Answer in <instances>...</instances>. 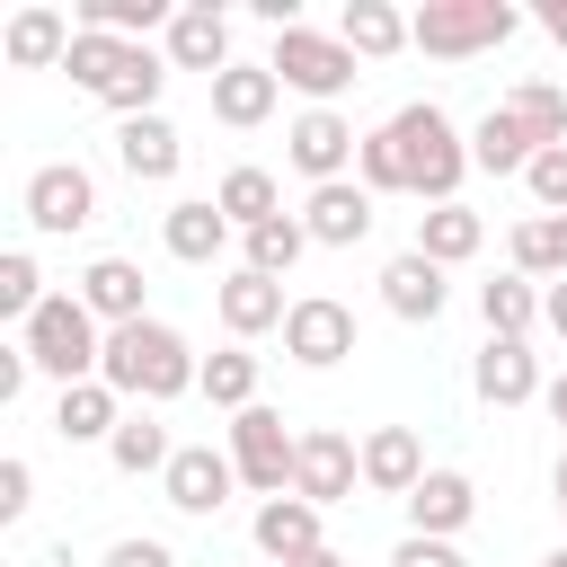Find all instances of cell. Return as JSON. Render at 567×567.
Here are the masks:
<instances>
[{"label":"cell","instance_id":"e575fe53","mask_svg":"<svg viewBox=\"0 0 567 567\" xmlns=\"http://www.w3.org/2000/svg\"><path fill=\"white\" fill-rule=\"evenodd\" d=\"M213 204L230 213V230H257V221H275V213H284V204H275V177H266V168H230Z\"/></svg>","mask_w":567,"mask_h":567},{"label":"cell","instance_id":"277c9868","mask_svg":"<svg viewBox=\"0 0 567 567\" xmlns=\"http://www.w3.org/2000/svg\"><path fill=\"white\" fill-rule=\"evenodd\" d=\"M514 35V9L505 0H425L408 18V44L434 53V62H470V53H496Z\"/></svg>","mask_w":567,"mask_h":567},{"label":"cell","instance_id":"7402d4cb","mask_svg":"<svg viewBox=\"0 0 567 567\" xmlns=\"http://www.w3.org/2000/svg\"><path fill=\"white\" fill-rule=\"evenodd\" d=\"M257 549H266L275 567H292L301 549H319V505H310V496H266V505H257Z\"/></svg>","mask_w":567,"mask_h":567},{"label":"cell","instance_id":"ab89813d","mask_svg":"<svg viewBox=\"0 0 567 567\" xmlns=\"http://www.w3.org/2000/svg\"><path fill=\"white\" fill-rule=\"evenodd\" d=\"M27 505H35V470H27L18 452H9V461H0V523H18Z\"/></svg>","mask_w":567,"mask_h":567},{"label":"cell","instance_id":"f6af8a7d","mask_svg":"<svg viewBox=\"0 0 567 567\" xmlns=\"http://www.w3.org/2000/svg\"><path fill=\"white\" fill-rule=\"evenodd\" d=\"M540 319H549V328L567 337V284H549V301H540Z\"/></svg>","mask_w":567,"mask_h":567},{"label":"cell","instance_id":"60d3db41","mask_svg":"<svg viewBox=\"0 0 567 567\" xmlns=\"http://www.w3.org/2000/svg\"><path fill=\"white\" fill-rule=\"evenodd\" d=\"M390 567H470V558H461L452 540H425V532H408V540L390 549Z\"/></svg>","mask_w":567,"mask_h":567},{"label":"cell","instance_id":"7dc6e473","mask_svg":"<svg viewBox=\"0 0 567 567\" xmlns=\"http://www.w3.org/2000/svg\"><path fill=\"white\" fill-rule=\"evenodd\" d=\"M549 416H558V425H567V372H558V381H549Z\"/></svg>","mask_w":567,"mask_h":567},{"label":"cell","instance_id":"c3c4849f","mask_svg":"<svg viewBox=\"0 0 567 567\" xmlns=\"http://www.w3.org/2000/svg\"><path fill=\"white\" fill-rule=\"evenodd\" d=\"M558 514H567V452H558Z\"/></svg>","mask_w":567,"mask_h":567},{"label":"cell","instance_id":"2e32d148","mask_svg":"<svg viewBox=\"0 0 567 567\" xmlns=\"http://www.w3.org/2000/svg\"><path fill=\"white\" fill-rule=\"evenodd\" d=\"M381 301H390L399 319H416V328H425V319H443V301H452V292H443V266L408 248V257H390V266H381Z\"/></svg>","mask_w":567,"mask_h":567},{"label":"cell","instance_id":"d6986e66","mask_svg":"<svg viewBox=\"0 0 567 567\" xmlns=\"http://www.w3.org/2000/svg\"><path fill=\"white\" fill-rule=\"evenodd\" d=\"M416 478H425V452H416V434L408 425H381V434H363V487H381V496H416Z\"/></svg>","mask_w":567,"mask_h":567},{"label":"cell","instance_id":"f35d334b","mask_svg":"<svg viewBox=\"0 0 567 567\" xmlns=\"http://www.w3.org/2000/svg\"><path fill=\"white\" fill-rule=\"evenodd\" d=\"M523 186H532V204H540V213H567V142H558V151H540V159L523 168Z\"/></svg>","mask_w":567,"mask_h":567},{"label":"cell","instance_id":"bcb514c9","mask_svg":"<svg viewBox=\"0 0 567 567\" xmlns=\"http://www.w3.org/2000/svg\"><path fill=\"white\" fill-rule=\"evenodd\" d=\"M292 567H346V558H337V549H328V540H319V549H301V558H292Z\"/></svg>","mask_w":567,"mask_h":567},{"label":"cell","instance_id":"8fae6325","mask_svg":"<svg viewBox=\"0 0 567 567\" xmlns=\"http://www.w3.org/2000/svg\"><path fill=\"white\" fill-rule=\"evenodd\" d=\"M159 487H168V505H177V514H221V505H230V487H239V470H230V452L186 443V452L159 470Z\"/></svg>","mask_w":567,"mask_h":567},{"label":"cell","instance_id":"4dcf8cb0","mask_svg":"<svg viewBox=\"0 0 567 567\" xmlns=\"http://www.w3.org/2000/svg\"><path fill=\"white\" fill-rule=\"evenodd\" d=\"M106 452H115V470H124V478H151V470H168V461H177V443H168V425H159L151 408H133V416L115 425V443H106Z\"/></svg>","mask_w":567,"mask_h":567},{"label":"cell","instance_id":"4fadbf2b","mask_svg":"<svg viewBox=\"0 0 567 567\" xmlns=\"http://www.w3.org/2000/svg\"><path fill=\"white\" fill-rule=\"evenodd\" d=\"M301 230H310L319 248H354V239L372 230V186H354V177H337V186H310V204H301Z\"/></svg>","mask_w":567,"mask_h":567},{"label":"cell","instance_id":"9c48e42d","mask_svg":"<svg viewBox=\"0 0 567 567\" xmlns=\"http://www.w3.org/2000/svg\"><path fill=\"white\" fill-rule=\"evenodd\" d=\"M284 151H292V168L310 177V186H337L346 168H354V151H363V133L337 115V106H310L292 133H284Z\"/></svg>","mask_w":567,"mask_h":567},{"label":"cell","instance_id":"30bf717a","mask_svg":"<svg viewBox=\"0 0 567 567\" xmlns=\"http://www.w3.org/2000/svg\"><path fill=\"white\" fill-rule=\"evenodd\" d=\"M284 354H292V363H310V372L346 363V354H354V310H346V301H328V292L292 301V319H284Z\"/></svg>","mask_w":567,"mask_h":567},{"label":"cell","instance_id":"836d02e7","mask_svg":"<svg viewBox=\"0 0 567 567\" xmlns=\"http://www.w3.org/2000/svg\"><path fill=\"white\" fill-rule=\"evenodd\" d=\"M301 248H310V230H301L292 213H275V221L248 230V275H275V284H284V275L301 266Z\"/></svg>","mask_w":567,"mask_h":567},{"label":"cell","instance_id":"8992f818","mask_svg":"<svg viewBox=\"0 0 567 567\" xmlns=\"http://www.w3.org/2000/svg\"><path fill=\"white\" fill-rule=\"evenodd\" d=\"M266 71L284 80V89H301V97H337V89H354V53L337 44V35H319V27H284L275 35V53H266Z\"/></svg>","mask_w":567,"mask_h":567},{"label":"cell","instance_id":"cb8c5ba5","mask_svg":"<svg viewBox=\"0 0 567 567\" xmlns=\"http://www.w3.org/2000/svg\"><path fill=\"white\" fill-rule=\"evenodd\" d=\"M275 89H284V80H275L266 62H230V71L213 80V115L248 133V124H266V115H275Z\"/></svg>","mask_w":567,"mask_h":567},{"label":"cell","instance_id":"ac0fdd59","mask_svg":"<svg viewBox=\"0 0 567 567\" xmlns=\"http://www.w3.org/2000/svg\"><path fill=\"white\" fill-rule=\"evenodd\" d=\"M478 399H487V408H523V399H540V363H532L523 337H487V354H478Z\"/></svg>","mask_w":567,"mask_h":567},{"label":"cell","instance_id":"44dd1931","mask_svg":"<svg viewBox=\"0 0 567 567\" xmlns=\"http://www.w3.org/2000/svg\"><path fill=\"white\" fill-rule=\"evenodd\" d=\"M115 425H124V399L106 381H71L62 408H53V434L62 443H115Z\"/></svg>","mask_w":567,"mask_h":567},{"label":"cell","instance_id":"ba28073f","mask_svg":"<svg viewBox=\"0 0 567 567\" xmlns=\"http://www.w3.org/2000/svg\"><path fill=\"white\" fill-rule=\"evenodd\" d=\"M354 478H363V452H354L337 425H310L301 452H292V496H310V505H346Z\"/></svg>","mask_w":567,"mask_h":567},{"label":"cell","instance_id":"b9f144b4","mask_svg":"<svg viewBox=\"0 0 567 567\" xmlns=\"http://www.w3.org/2000/svg\"><path fill=\"white\" fill-rule=\"evenodd\" d=\"M106 567H177V549H168V540H115Z\"/></svg>","mask_w":567,"mask_h":567},{"label":"cell","instance_id":"ffe728a7","mask_svg":"<svg viewBox=\"0 0 567 567\" xmlns=\"http://www.w3.org/2000/svg\"><path fill=\"white\" fill-rule=\"evenodd\" d=\"M71 35H80V27H71L62 9H18L0 44H9L18 71H53V62H71Z\"/></svg>","mask_w":567,"mask_h":567},{"label":"cell","instance_id":"52a82bcc","mask_svg":"<svg viewBox=\"0 0 567 567\" xmlns=\"http://www.w3.org/2000/svg\"><path fill=\"white\" fill-rule=\"evenodd\" d=\"M27 221L53 230V239H62V230H89V221H97V186H89V168H80V159H44V168L27 177Z\"/></svg>","mask_w":567,"mask_h":567},{"label":"cell","instance_id":"8d00e7d4","mask_svg":"<svg viewBox=\"0 0 567 567\" xmlns=\"http://www.w3.org/2000/svg\"><path fill=\"white\" fill-rule=\"evenodd\" d=\"M44 301H53V292H44L35 257H27V248H9V257H0V319H18V328H27Z\"/></svg>","mask_w":567,"mask_h":567},{"label":"cell","instance_id":"f1b7e54d","mask_svg":"<svg viewBox=\"0 0 567 567\" xmlns=\"http://www.w3.org/2000/svg\"><path fill=\"white\" fill-rule=\"evenodd\" d=\"M532 159H540V142H532L505 106H487V115H478V133H470V168L505 177V168H532Z\"/></svg>","mask_w":567,"mask_h":567},{"label":"cell","instance_id":"7c38bea8","mask_svg":"<svg viewBox=\"0 0 567 567\" xmlns=\"http://www.w3.org/2000/svg\"><path fill=\"white\" fill-rule=\"evenodd\" d=\"M168 71H204V80L230 71V18H221L213 0H186V9L168 18Z\"/></svg>","mask_w":567,"mask_h":567},{"label":"cell","instance_id":"f546056e","mask_svg":"<svg viewBox=\"0 0 567 567\" xmlns=\"http://www.w3.org/2000/svg\"><path fill=\"white\" fill-rule=\"evenodd\" d=\"M540 301H549V292H532V275H496V284H478V319H487V337H532Z\"/></svg>","mask_w":567,"mask_h":567},{"label":"cell","instance_id":"7a4b0ae2","mask_svg":"<svg viewBox=\"0 0 567 567\" xmlns=\"http://www.w3.org/2000/svg\"><path fill=\"white\" fill-rule=\"evenodd\" d=\"M97 381H106L115 399L159 408V399H177V390H204V363H195V346H186L177 328L133 319V328H106V363H97Z\"/></svg>","mask_w":567,"mask_h":567},{"label":"cell","instance_id":"5b68a950","mask_svg":"<svg viewBox=\"0 0 567 567\" xmlns=\"http://www.w3.org/2000/svg\"><path fill=\"white\" fill-rule=\"evenodd\" d=\"M292 452H301V434H284L275 408H239L230 416V470H239V487L292 496Z\"/></svg>","mask_w":567,"mask_h":567},{"label":"cell","instance_id":"6da1fadb","mask_svg":"<svg viewBox=\"0 0 567 567\" xmlns=\"http://www.w3.org/2000/svg\"><path fill=\"white\" fill-rule=\"evenodd\" d=\"M354 168H363L372 195H425V204H452V186H461V168H470V142L452 133V115H443L434 97H416V106H399L381 133H363Z\"/></svg>","mask_w":567,"mask_h":567},{"label":"cell","instance_id":"e0dca14e","mask_svg":"<svg viewBox=\"0 0 567 567\" xmlns=\"http://www.w3.org/2000/svg\"><path fill=\"white\" fill-rule=\"evenodd\" d=\"M284 319H292V301H284L275 275H248V266H239V275L221 284V328H230V337H266V328H284Z\"/></svg>","mask_w":567,"mask_h":567},{"label":"cell","instance_id":"1f68e13d","mask_svg":"<svg viewBox=\"0 0 567 567\" xmlns=\"http://www.w3.org/2000/svg\"><path fill=\"white\" fill-rule=\"evenodd\" d=\"M514 275H558V284H567V213L514 221Z\"/></svg>","mask_w":567,"mask_h":567},{"label":"cell","instance_id":"74e56055","mask_svg":"<svg viewBox=\"0 0 567 567\" xmlns=\"http://www.w3.org/2000/svg\"><path fill=\"white\" fill-rule=\"evenodd\" d=\"M115 62H124V44H115V35H89V27H80V35H71V62H62V71H71V80H80L89 97H106Z\"/></svg>","mask_w":567,"mask_h":567},{"label":"cell","instance_id":"d4e9b609","mask_svg":"<svg viewBox=\"0 0 567 567\" xmlns=\"http://www.w3.org/2000/svg\"><path fill=\"white\" fill-rule=\"evenodd\" d=\"M159 239H168V257H177V266H213V257H221V239H230V213H221V204H168Z\"/></svg>","mask_w":567,"mask_h":567},{"label":"cell","instance_id":"603a6c76","mask_svg":"<svg viewBox=\"0 0 567 567\" xmlns=\"http://www.w3.org/2000/svg\"><path fill=\"white\" fill-rule=\"evenodd\" d=\"M337 44H346L354 62H390V53L408 44V18H399L390 0H346V18H337Z\"/></svg>","mask_w":567,"mask_h":567},{"label":"cell","instance_id":"d6a6232c","mask_svg":"<svg viewBox=\"0 0 567 567\" xmlns=\"http://www.w3.org/2000/svg\"><path fill=\"white\" fill-rule=\"evenodd\" d=\"M505 115H514L540 151H558V142H567V89H549V80H523V89L505 97Z\"/></svg>","mask_w":567,"mask_h":567},{"label":"cell","instance_id":"83f0119b","mask_svg":"<svg viewBox=\"0 0 567 567\" xmlns=\"http://www.w3.org/2000/svg\"><path fill=\"white\" fill-rule=\"evenodd\" d=\"M478 239H487V221H478L470 204H434V213H416V257H434V266L478 257Z\"/></svg>","mask_w":567,"mask_h":567},{"label":"cell","instance_id":"484cf974","mask_svg":"<svg viewBox=\"0 0 567 567\" xmlns=\"http://www.w3.org/2000/svg\"><path fill=\"white\" fill-rule=\"evenodd\" d=\"M80 301H89L106 328H133V319H142V266H133V257H97V266L80 275Z\"/></svg>","mask_w":567,"mask_h":567},{"label":"cell","instance_id":"3957f363","mask_svg":"<svg viewBox=\"0 0 567 567\" xmlns=\"http://www.w3.org/2000/svg\"><path fill=\"white\" fill-rule=\"evenodd\" d=\"M18 346H27V363H35V372H53L62 390H71V381H97V363H106L97 310H89L80 292H53V301L18 328Z\"/></svg>","mask_w":567,"mask_h":567},{"label":"cell","instance_id":"d590c367","mask_svg":"<svg viewBox=\"0 0 567 567\" xmlns=\"http://www.w3.org/2000/svg\"><path fill=\"white\" fill-rule=\"evenodd\" d=\"M204 399L213 408H257V354H239V346H221V354H204Z\"/></svg>","mask_w":567,"mask_h":567},{"label":"cell","instance_id":"5bb4252c","mask_svg":"<svg viewBox=\"0 0 567 567\" xmlns=\"http://www.w3.org/2000/svg\"><path fill=\"white\" fill-rule=\"evenodd\" d=\"M115 159H124V177H142V186H168L177 159H186V142H177L168 115H133V124H115Z\"/></svg>","mask_w":567,"mask_h":567},{"label":"cell","instance_id":"ee69618b","mask_svg":"<svg viewBox=\"0 0 567 567\" xmlns=\"http://www.w3.org/2000/svg\"><path fill=\"white\" fill-rule=\"evenodd\" d=\"M540 27H549V44H567V0H540Z\"/></svg>","mask_w":567,"mask_h":567},{"label":"cell","instance_id":"7bdbcfd3","mask_svg":"<svg viewBox=\"0 0 567 567\" xmlns=\"http://www.w3.org/2000/svg\"><path fill=\"white\" fill-rule=\"evenodd\" d=\"M27 372H35V363H27V346H0V399H18V390H27Z\"/></svg>","mask_w":567,"mask_h":567},{"label":"cell","instance_id":"9a60e30c","mask_svg":"<svg viewBox=\"0 0 567 567\" xmlns=\"http://www.w3.org/2000/svg\"><path fill=\"white\" fill-rule=\"evenodd\" d=\"M470 514H478V487H470L461 470H425V478H416V496H408V523H416L425 540H452Z\"/></svg>","mask_w":567,"mask_h":567},{"label":"cell","instance_id":"4316f807","mask_svg":"<svg viewBox=\"0 0 567 567\" xmlns=\"http://www.w3.org/2000/svg\"><path fill=\"white\" fill-rule=\"evenodd\" d=\"M159 80H168V62H159L151 44H124V62H115V80H106L97 106H115L124 124H133V115H159Z\"/></svg>","mask_w":567,"mask_h":567},{"label":"cell","instance_id":"681fc988","mask_svg":"<svg viewBox=\"0 0 567 567\" xmlns=\"http://www.w3.org/2000/svg\"><path fill=\"white\" fill-rule=\"evenodd\" d=\"M540 567H567V549H549V558H540Z\"/></svg>","mask_w":567,"mask_h":567}]
</instances>
